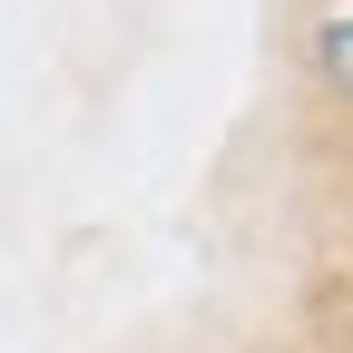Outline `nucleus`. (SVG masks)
Instances as JSON below:
<instances>
[{
    "label": "nucleus",
    "instance_id": "obj_1",
    "mask_svg": "<svg viewBox=\"0 0 353 353\" xmlns=\"http://www.w3.org/2000/svg\"><path fill=\"white\" fill-rule=\"evenodd\" d=\"M314 59H324V79H334V88H353V10H334V20L314 30Z\"/></svg>",
    "mask_w": 353,
    "mask_h": 353
}]
</instances>
